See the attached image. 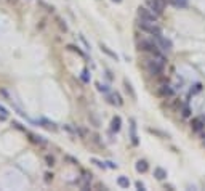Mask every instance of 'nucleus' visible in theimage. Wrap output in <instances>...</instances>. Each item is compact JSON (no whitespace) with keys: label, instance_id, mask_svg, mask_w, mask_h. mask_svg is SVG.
I'll list each match as a JSON object with an SVG mask.
<instances>
[{"label":"nucleus","instance_id":"f257e3e1","mask_svg":"<svg viewBox=\"0 0 205 191\" xmlns=\"http://www.w3.org/2000/svg\"><path fill=\"white\" fill-rule=\"evenodd\" d=\"M139 29L144 31V32H149L151 36H157V34H162L160 27L156 24V21H146V19H141L139 21Z\"/></svg>","mask_w":205,"mask_h":191},{"label":"nucleus","instance_id":"f03ea898","mask_svg":"<svg viewBox=\"0 0 205 191\" xmlns=\"http://www.w3.org/2000/svg\"><path fill=\"white\" fill-rule=\"evenodd\" d=\"M163 66L165 64H162L160 61H157L156 58L149 60V61H147V64H146V67H147V71H149L151 76H160L162 71H163Z\"/></svg>","mask_w":205,"mask_h":191},{"label":"nucleus","instance_id":"7ed1b4c3","mask_svg":"<svg viewBox=\"0 0 205 191\" xmlns=\"http://www.w3.org/2000/svg\"><path fill=\"white\" fill-rule=\"evenodd\" d=\"M154 42L157 43V47L162 50V52H170L172 50V42L168 40V39H165L162 34H157V36H154Z\"/></svg>","mask_w":205,"mask_h":191},{"label":"nucleus","instance_id":"20e7f679","mask_svg":"<svg viewBox=\"0 0 205 191\" xmlns=\"http://www.w3.org/2000/svg\"><path fill=\"white\" fill-rule=\"evenodd\" d=\"M139 50H143V52H147V53L154 55V53H157L160 48L157 47V43L154 42V40H141V42H139ZM160 52H162V50H160Z\"/></svg>","mask_w":205,"mask_h":191},{"label":"nucleus","instance_id":"39448f33","mask_svg":"<svg viewBox=\"0 0 205 191\" xmlns=\"http://www.w3.org/2000/svg\"><path fill=\"white\" fill-rule=\"evenodd\" d=\"M138 16L141 19H146V21H156L157 16L152 13L149 8H144V7H139L138 8Z\"/></svg>","mask_w":205,"mask_h":191},{"label":"nucleus","instance_id":"423d86ee","mask_svg":"<svg viewBox=\"0 0 205 191\" xmlns=\"http://www.w3.org/2000/svg\"><path fill=\"white\" fill-rule=\"evenodd\" d=\"M191 127L194 132H202L205 128V117L200 116V117H196V119L191 121Z\"/></svg>","mask_w":205,"mask_h":191},{"label":"nucleus","instance_id":"0eeeda50","mask_svg":"<svg viewBox=\"0 0 205 191\" xmlns=\"http://www.w3.org/2000/svg\"><path fill=\"white\" fill-rule=\"evenodd\" d=\"M149 10H151L156 16H160L162 11H163V8L160 7V5H157L156 2H154V0H149Z\"/></svg>","mask_w":205,"mask_h":191},{"label":"nucleus","instance_id":"6e6552de","mask_svg":"<svg viewBox=\"0 0 205 191\" xmlns=\"http://www.w3.org/2000/svg\"><path fill=\"white\" fill-rule=\"evenodd\" d=\"M147 169H149V165H147L146 161H138V162H136V170H138V172L144 173V172H147Z\"/></svg>","mask_w":205,"mask_h":191},{"label":"nucleus","instance_id":"1a4fd4ad","mask_svg":"<svg viewBox=\"0 0 205 191\" xmlns=\"http://www.w3.org/2000/svg\"><path fill=\"white\" fill-rule=\"evenodd\" d=\"M154 177H156L157 180H165V178H167V172H165L163 169L157 167L156 170H154Z\"/></svg>","mask_w":205,"mask_h":191},{"label":"nucleus","instance_id":"9d476101","mask_svg":"<svg viewBox=\"0 0 205 191\" xmlns=\"http://www.w3.org/2000/svg\"><path fill=\"white\" fill-rule=\"evenodd\" d=\"M120 124H122V119L119 116H116L112 119V130L114 132H119V130H120Z\"/></svg>","mask_w":205,"mask_h":191},{"label":"nucleus","instance_id":"9b49d317","mask_svg":"<svg viewBox=\"0 0 205 191\" xmlns=\"http://www.w3.org/2000/svg\"><path fill=\"white\" fill-rule=\"evenodd\" d=\"M117 183H119V186H122V188H128L130 186V180L127 177H119Z\"/></svg>","mask_w":205,"mask_h":191},{"label":"nucleus","instance_id":"f8f14e48","mask_svg":"<svg viewBox=\"0 0 205 191\" xmlns=\"http://www.w3.org/2000/svg\"><path fill=\"white\" fill-rule=\"evenodd\" d=\"M132 143L136 146L138 145V137H136V125H135V121H132Z\"/></svg>","mask_w":205,"mask_h":191},{"label":"nucleus","instance_id":"ddd939ff","mask_svg":"<svg viewBox=\"0 0 205 191\" xmlns=\"http://www.w3.org/2000/svg\"><path fill=\"white\" fill-rule=\"evenodd\" d=\"M160 93L163 95V97H172V95H173V88H170L168 85H163L160 88Z\"/></svg>","mask_w":205,"mask_h":191},{"label":"nucleus","instance_id":"4468645a","mask_svg":"<svg viewBox=\"0 0 205 191\" xmlns=\"http://www.w3.org/2000/svg\"><path fill=\"white\" fill-rule=\"evenodd\" d=\"M172 3L175 5V7H180V8L187 7V0H172Z\"/></svg>","mask_w":205,"mask_h":191},{"label":"nucleus","instance_id":"2eb2a0df","mask_svg":"<svg viewBox=\"0 0 205 191\" xmlns=\"http://www.w3.org/2000/svg\"><path fill=\"white\" fill-rule=\"evenodd\" d=\"M101 50H102V52H104V53H107V55H109V56H112V58H114V60H116V61H117V55H116V53H114V52H111V50H109V48H107V47H106V45H102V43H101Z\"/></svg>","mask_w":205,"mask_h":191},{"label":"nucleus","instance_id":"dca6fc26","mask_svg":"<svg viewBox=\"0 0 205 191\" xmlns=\"http://www.w3.org/2000/svg\"><path fill=\"white\" fill-rule=\"evenodd\" d=\"M31 140L34 143H39V145H47V142L42 138V137H35V135H31Z\"/></svg>","mask_w":205,"mask_h":191},{"label":"nucleus","instance_id":"f3484780","mask_svg":"<svg viewBox=\"0 0 205 191\" xmlns=\"http://www.w3.org/2000/svg\"><path fill=\"white\" fill-rule=\"evenodd\" d=\"M42 124H45L43 127H47V128H50V130H56V125L53 122H50V121H47V119H42Z\"/></svg>","mask_w":205,"mask_h":191},{"label":"nucleus","instance_id":"a211bd4d","mask_svg":"<svg viewBox=\"0 0 205 191\" xmlns=\"http://www.w3.org/2000/svg\"><path fill=\"white\" fill-rule=\"evenodd\" d=\"M125 90H127V92L132 95V98H136V95H135V92H133V88H132V85H130V84L125 80Z\"/></svg>","mask_w":205,"mask_h":191},{"label":"nucleus","instance_id":"6ab92c4d","mask_svg":"<svg viewBox=\"0 0 205 191\" xmlns=\"http://www.w3.org/2000/svg\"><path fill=\"white\" fill-rule=\"evenodd\" d=\"M45 161H47V165H55V157L53 156H45Z\"/></svg>","mask_w":205,"mask_h":191},{"label":"nucleus","instance_id":"aec40b11","mask_svg":"<svg viewBox=\"0 0 205 191\" xmlns=\"http://www.w3.org/2000/svg\"><path fill=\"white\" fill-rule=\"evenodd\" d=\"M181 114H183V117H189L191 116V109L187 108V106H184L183 111H181Z\"/></svg>","mask_w":205,"mask_h":191},{"label":"nucleus","instance_id":"412c9836","mask_svg":"<svg viewBox=\"0 0 205 191\" xmlns=\"http://www.w3.org/2000/svg\"><path fill=\"white\" fill-rule=\"evenodd\" d=\"M154 2H156L157 5H160L162 8H165V0H154Z\"/></svg>","mask_w":205,"mask_h":191},{"label":"nucleus","instance_id":"4be33fe9","mask_svg":"<svg viewBox=\"0 0 205 191\" xmlns=\"http://www.w3.org/2000/svg\"><path fill=\"white\" fill-rule=\"evenodd\" d=\"M0 112H2V116H5V117H7V114H8V112H7V109H5L3 106H0Z\"/></svg>","mask_w":205,"mask_h":191},{"label":"nucleus","instance_id":"5701e85b","mask_svg":"<svg viewBox=\"0 0 205 191\" xmlns=\"http://www.w3.org/2000/svg\"><path fill=\"white\" fill-rule=\"evenodd\" d=\"M136 188H138V189H144V185L141 182H136Z\"/></svg>","mask_w":205,"mask_h":191},{"label":"nucleus","instance_id":"b1692460","mask_svg":"<svg viewBox=\"0 0 205 191\" xmlns=\"http://www.w3.org/2000/svg\"><path fill=\"white\" fill-rule=\"evenodd\" d=\"M45 180H47V182H50V180H53V175H51V173H47V175H45Z\"/></svg>","mask_w":205,"mask_h":191},{"label":"nucleus","instance_id":"393cba45","mask_svg":"<svg viewBox=\"0 0 205 191\" xmlns=\"http://www.w3.org/2000/svg\"><path fill=\"white\" fill-rule=\"evenodd\" d=\"M93 162H95V164H96V165H98V167H104V164H102V162H99V161H96V159H93Z\"/></svg>","mask_w":205,"mask_h":191},{"label":"nucleus","instance_id":"a878e982","mask_svg":"<svg viewBox=\"0 0 205 191\" xmlns=\"http://www.w3.org/2000/svg\"><path fill=\"white\" fill-rule=\"evenodd\" d=\"M114 2H120V0H114Z\"/></svg>","mask_w":205,"mask_h":191}]
</instances>
